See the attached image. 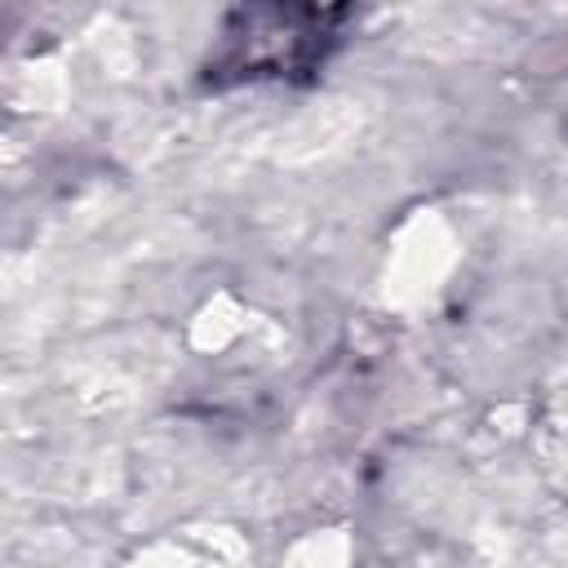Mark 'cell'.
Returning a JSON list of instances; mask_svg holds the SVG:
<instances>
[{
	"label": "cell",
	"mask_w": 568,
	"mask_h": 568,
	"mask_svg": "<svg viewBox=\"0 0 568 568\" xmlns=\"http://www.w3.org/2000/svg\"><path fill=\"white\" fill-rule=\"evenodd\" d=\"M359 27L355 4H306V0H262L222 9L213 40L195 67L200 93L235 89H311L324 80L333 58L351 44Z\"/></svg>",
	"instance_id": "obj_1"
}]
</instances>
